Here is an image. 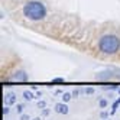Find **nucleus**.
Segmentation results:
<instances>
[{"label":"nucleus","instance_id":"1","mask_svg":"<svg viewBox=\"0 0 120 120\" xmlns=\"http://www.w3.org/2000/svg\"><path fill=\"white\" fill-rule=\"evenodd\" d=\"M23 15L26 16L29 20H42L46 16V7L44 3L41 2H28L26 4L23 6Z\"/></svg>","mask_w":120,"mask_h":120},{"label":"nucleus","instance_id":"2","mask_svg":"<svg viewBox=\"0 0 120 120\" xmlns=\"http://www.w3.org/2000/svg\"><path fill=\"white\" fill-rule=\"evenodd\" d=\"M119 46H120V39L113 33H107L100 39V49L101 52H104L107 55L116 54L119 51Z\"/></svg>","mask_w":120,"mask_h":120},{"label":"nucleus","instance_id":"3","mask_svg":"<svg viewBox=\"0 0 120 120\" xmlns=\"http://www.w3.org/2000/svg\"><path fill=\"white\" fill-rule=\"evenodd\" d=\"M120 80V70H106V71H103V72H98L96 75V80L98 81H109V80Z\"/></svg>","mask_w":120,"mask_h":120},{"label":"nucleus","instance_id":"4","mask_svg":"<svg viewBox=\"0 0 120 120\" xmlns=\"http://www.w3.org/2000/svg\"><path fill=\"white\" fill-rule=\"evenodd\" d=\"M12 80L18 81V82H25V81H28V74L25 71H18L12 75Z\"/></svg>","mask_w":120,"mask_h":120},{"label":"nucleus","instance_id":"5","mask_svg":"<svg viewBox=\"0 0 120 120\" xmlns=\"http://www.w3.org/2000/svg\"><path fill=\"white\" fill-rule=\"evenodd\" d=\"M54 109H55L56 113H59V114H68V106L65 104L64 101L62 103H56Z\"/></svg>","mask_w":120,"mask_h":120},{"label":"nucleus","instance_id":"6","mask_svg":"<svg viewBox=\"0 0 120 120\" xmlns=\"http://www.w3.org/2000/svg\"><path fill=\"white\" fill-rule=\"evenodd\" d=\"M4 103L7 106H13L16 103V94L15 93H7L6 97H4Z\"/></svg>","mask_w":120,"mask_h":120},{"label":"nucleus","instance_id":"7","mask_svg":"<svg viewBox=\"0 0 120 120\" xmlns=\"http://www.w3.org/2000/svg\"><path fill=\"white\" fill-rule=\"evenodd\" d=\"M23 97H25V100H33V98H35V96H33V93L32 91H29V90H25L23 91Z\"/></svg>","mask_w":120,"mask_h":120},{"label":"nucleus","instance_id":"8","mask_svg":"<svg viewBox=\"0 0 120 120\" xmlns=\"http://www.w3.org/2000/svg\"><path fill=\"white\" fill-rule=\"evenodd\" d=\"M71 98H72V93H64V94H62V101H64V103L70 101Z\"/></svg>","mask_w":120,"mask_h":120},{"label":"nucleus","instance_id":"9","mask_svg":"<svg viewBox=\"0 0 120 120\" xmlns=\"http://www.w3.org/2000/svg\"><path fill=\"white\" fill-rule=\"evenodd\" d=\"M107 104H109V101H107L106 98H100V101H98V106H100L101 109H106V107H107Z\"/></svg>","mask_w":120,"mask_h":120},{"label":"nucleus","instance_id":"10","mask_svg":"<svg viewBox=\"0 0 120 120\" xmlns=\"http://www.w3.org/2000/svg\"><path fill=\"white\" fill-rule=\"evenodd\" d=\"M23 109H25V104H18V106H16V111H18L19 114L23 113Z\"/></svg>","mask_w":120,"mask_h":120},{"label":"nucleus","instance_id":"11","mask_svg":"<svg viewBox=\"0 0 120 120\" xmlns=\"http://www.w3.org/2000/svg\"><path fill=\"white\" fill-rule=\"evenodd\" d=\"M81 93H84V94H93V93H94V88H90V87H87V88L81 90Z\"/></svg>","mask_w":120,"mask_h":120},{"label":"nucleus","instance_id":"12","mask_svg":"<svg viewBox=\"0 0 120 120\" xmlns=\"http://www.w3.org/2000/svg\"><path fill=\"white\" fill-rule=\"evenodd\" d=\"M38 107H41V109H46V101H44V100L38 101Z\"/></svg>","mask_w":120,"mask_h":120},{"label":"nucleus","instance_id":"13","mask_svg":"<svg viewBox=\"0 0 120 120\" xmlns=\"http://www.w3.org/2000/svg\"><path fill=\"white\" fill-rule=\"evenodd\" d=\"M117 107H119V103H117V101H114V103H113V106H111V109H113V110H111V114H114V113H116Z\"/></svg>","mask_w":120,"mask_h":120},{"label":"nucleus","instance_id":"14","mask_svg":"<svg viewBox=\"0 0 120 120\" xmlns=\"http://www.w3.org/2000/svg\"><path fill=\"white\" fill-rule=\"evenodd\" d=\"M100 117H101V119H107V117H109V111H106V110H103L101 113H100Z\"/></svg>","mask_w":120,"mask_h":120},{"label":"nucleus","instance_id":"15","mask_svg":"<svg viewBox=\"0 0 120 120\" xmlns=\"http://www.w3.org/2000/svg\"><path fill=\"white\" fill-rule=\"evenodd\" d=\"M52 82H64V78L62 77H55V78H52Z\"/></svg>","mask_w":120,"mask_h":120},{"label":"nucleus","instance_id":"16","mask_svg":"<svg viewBox=\"0 0 120 120\" xmlns=\"http://www.w3.org/2000/svg\"><path fill=\"white\" fill-rule=\"evenodd\" d=\"M49 113H51V110L49 109H42V116H49Z\"/></svg>","mask_w":120,"mask_h":120},{"label":"nucleus","instance_id":"17","mask_svg":"<svg viewBox=\"0 0 120 120\" xmlns=\"http://www.w3.org/2000/svg\"><path fill=\"white\" fill-rule=\"evenodd\" d=\"M104 90H119L117 88V85H110V87H103Z\"/></svg>","mask_w":120,"mask_h":120},{"label":"nucleus","instance_id":"18","mask_svg":"<svg viewBox=\"0 0 120 120\" xmlns=\"http://www.w3.org/2000/svg\"><path fill=\"white\" fill-rule=\"evenodd\" d=\"M80 93H81L80 90H74V91H72V97H78V96H80Z\"/></svg>","mask_w":120,"mask_h":120},{"label":"nucleus","instance_id":"19","mask_svg":"<svg viewBox=\"0 0 120 120\" xmlns=\"http://www.w3.org/2000/svg\"><path fill=\"white\" fill-rule=\"evenodd\" d=\"M20 120H32V119H30L28 114H22V116H20Z\"/></svg>","mask_w":120,"mask_h":120},{"label":"nucleus","instance_id":"20","mask_svg":"<svg viewBox=\"0 0 120 120\" xmlns=\"http://www.w3.org/2000/svg\"><path fill=\"white\" fill-rule=\"evenodd\" d=\"M7 113H9V107H7V106H4V107H3V114L6 116Z\"/></svg>","mask_w":120,"mask_h":120},{"label":"nucleus","instance_id":"21","mask_svg":"<svg viewBox=\"0 0 120 120\" xmlns=\"http://www.w3.org/2000/svg\"><path fill=\"white\" fill-rule=\"evenodd\" d=\"M32 120H41V117H33Z\"/></svg>","mask_w":120,"mask_h":120},{"label":"nucleus","instance_id":"22","mask_svg":"<svg viewBox=\"0 0 120 120\" xmlns=\"http://www.w3.org/2000/svg\"><path fill=\"white\" fill-rule=\"evenodd\" d=\"M117 103H119V104H120V97H119V98H117Z\"/></svg>","mask_w":120,"mask_h":120},{"label":"nucleus","instance_id":"23","mask_svg":"<svg viewBox=\"0 0 120 120\" xmlns=\"http://www.w3.org/2000/svg\"><path fill=\"white\" fill-rule=\"evenodd\" d=\"M117 91H119V94H120V88H119V90H117Z\"/></svg>","mask_w":120,"mask_h":120},{"label":"nucleus","instance_id":"24","mask_svg":"<svg viewBox=\"0 0 120 120\" xmlns=\"http://www.w3.org/2000/svg\"><path fill=\"white\" fill-rule=\"evenodd\" d=\"M103 120H106V119H103Z\"/></svg>","mask_w":120,"mask_h":120}]
</instances>
